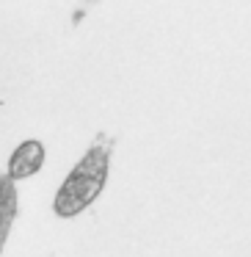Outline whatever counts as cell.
<instances>
[{
    "mask_svg": "<svg viewBox=\"0 0 251 257\" xmlns=\"http://www.w3.org/2000/svg\"><path fill=\"white\" fill-rule=\"evenodd\" d=\"M111 150H113V139L100 133L97 141L86 150V155L75 163V169L67 174V180L58 188L56 199H53L56 216L61 218L78 216L102 194L105 180H108V169H111Z\"/></svg>",
    "mask_w": 251,
    "mask_h": 257,
    "instance_id": "cell-1",
    "label": "cell"
},
{
    "mask_svg": "<svg viewBox=\"0 0 251 257\" xmlns=\"http://www.w3.org/2000/svg\"><path fill=\"white\" fill-rule=\"evenodd\" d=\"M42 163H45V144L39 139H28L12 152V158H9V174L14 180H25L39 172Z\"/></svg>",
    "mask_w": 251,
    "mask_h": 257,
    "instance_id": "cell-2",
    "label": "cell"
},
{
    "mask_svg": "<svg viewBox=\"0 0 251 257\" xmlns=\"http://www.w3.org/2000/svg\"><path fill=\"white\" fill-rule=\"evenodd\" d=\"M14 216H17V188H14V177L6 172L0 180V243L3 246L12 232Z\"/></svg>",
    "mask_w": 251,
    "mask_h": 257,
    "instance_id": "cell-3",
    "label": "cell"
},
{
    "mask_svg": "<svg viewBox=\"0 0 251 257\" xmlns=\"http://www.w3.org/2000/svg\"><path fill=\"white\" fill-rule=\"evenodd\" d=\"M91 3H100V0H83V6H91Z\"/></svg>",
    "mask_w": 251,
    "mask_h": 257,
    "instance_id": "cell-4",
    "label": "cell"
}]
</instances>
